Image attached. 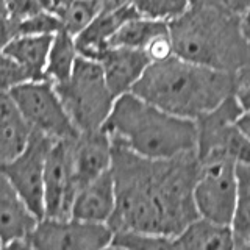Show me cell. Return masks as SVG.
<instances>
[{
  "instance_id": "obj_1",
  "label": "cell",
  "mask_w": 250,
  "mask_h": 250,
  "mask_svg": "<svg viewBox=\"0 0 250 250\" xmlns=\"http://www.w3.org/2000/svg\"><path fill=\"white\" fill-rule=\"evenodd\" d=\"M197 172L195 150L153 160L113 141L116 209L108 225L113 231L141 230L177 236L199 217L194 203Z\"/></svg>"
},
{
  "instance_id": "obj_2",
  "label": "cell",
  "mask_w": 250,
  "mask_h": 250,
  "mask_svg": "<svg viewBox=\"0 0 250 250\" xmlns=\"http://www.w3.org/2000/svg\"><path fill=\"white\" fill-rule=\"evenodd\" d=\"M233 80L234 74L172 55L150 62L131 92L164 111L197 121L231 96Z\"/></svg>"
},
{
  "instance_id": "obj_3",
  "label": "cell",
  "mask_w": 250,
  "mask_h": 250,
  "mask_svg": "<svg viewBox=\"0 0 250 250\" xmlns=\"http://www.w3.org/2000/svg\"><path fill=\"white\" fill-rule=\"evenodd\" d=\"M177 57L234 74L250 64V42L242 14L213 5H191L169 22Z\"/></svg>"
},
{
  "instance_id": "obj_4",
  "label": "cell",
  "mask_w": 250,
  "mask_h": 250,
  "mask_svg": "<svg viewBox=\"0 0 250 250\" xmlns=\"http://www.w3.org/2000/svg\"><path fill=\"white\" fill-rule=\"evenodd\" d=\"M104 128L114 143L161 160L197 148V124L164 111L133 92L117 97Z\"/></svg>"
},
{
  "instance_id": "obj_5",
  "label": "cell",
  "mask_w": 250,
  "mask_h": 250,
  "mask_svg": "<svg viewBox=\"0 0 250 250\" xmlns=\"http://www.w3.org/2000/svg\"><path fill=\"white\" fill-rule=\"evenodd\" d=\"M55 88L78 131L104 128L116 97L99 61L78 57L72 75Z\"/></svg>"
},
{
  "instance_id": "obj_6",
  "label": "cell",
  "mask_w": 250,
  "mask_h": 250,
  "mask_svg": "<svg viewBox=\"0 0 250 250\" xmlns=\"http://www.w3.org/2000/svg\"><path fill=\"white\" fill-rule=\"evenodd\" d=\"M236 167L238 163L229 156L199 158L194 185V203L199 216L230 225L238 194Z\"/></svg>"
},
{
  "instance_id": "obj_7",
  "label": "cell",
  "mask_w": 250,
  "mask_h": 250,
  "mask_svg": "<svg viewBox=\"0 0 250 250\" xmlns=\"http://www.w3.org/2000/svg\"><path fill=\"white\" fill-rule=\"evenodd\" d=\"M10 92L33 131L42 133L53 141L78 136L80 131L67 114L58 91L50 80L42 78L23 82Z\"/></svg>"
},
{
  "instance_id": "obj_8",
  "label": "cell",
  "mask_w": 250,
  "mask_h": 250,
  "mask_svg": "<svg viewBox=\"0 0 250 250\" xmlns=\"http://www.w3.org/2000/svg\"><path fill=\"white\" fill-rule=\"evenodd\" d=\"M242 106L236 97H227L221 105L200 116L197 124V158L213 155L229 156L239 163H250V141L238 127Z\"/></svg>"
},
{
  "instance_id": "obj_9",
  "label": "cell",
  "mask_w": 250,
  "mask_h": 250,
  "mask_svg": "<svg viewBox=\"0 0 250 250\" xmlns=\"http://www.w3.org/2000/svg\"><path fill=\"white\" fill-rule=\"evenodd\" d=\"M31 249L97 250L111 244L113 229L105 222L77 217H42L30 234Z\"/></svg>"
},
{
  "instance_id": "obj_10",
  "label": "cell",
  "mask_w": 250,
  "mask_h": 250,
  "mask_svg": "<svg viewBox=\"0 0 250 250\" xmlns=\"http://www.w3.org/2000/svg\"><path fill=\"white\" fill-rule=\"evenodd\" d=\"M53 143L52 138L33 131L27 147L16 158L0 166V170L41 219L44 217L45 161Z\"/></svg>"
},
{
  "instance_id": "obj_11",
  "label": "cell",
  "mask_w": 250,
  "mask_h": 250,
  "mask_svg": "<svg viewBox=\"0 0 250 250\" xmlns=\"http://www.w3.org/2000/svg\"><path fill=\"white\" fill-rule=\"evenodd\" d=\"M75 139V138H74ZM74 139H58L52 144L44 172V217H69L78 192L74 169Z\"/></svg>"
},
{
  "instance_id": "obj_12",
  "label": "cell",
  "mask_w": 250,
  "mask_h": 250,
  "mask_svg": "<svg viewBox=\"0 0 250 250\" xmlns=\"http://www.w3.org/2000/svg\"><path fill=\"white\" fill-rule=\"evenodd\" d=\"M41 217L28 207L19 191L0 170V242L11 247L14 242L25 241L36 229Z\"/></svg>"
},
{
  "instance_id": "obj_13",
  "label": "cell",
  "mask_w": 250,
  "mask_h": 250,
  "mask_svg": "<svg viewBox=\"0 0 250 250\" xmlns=\"http://www.w3.org/2000/svg\"><path fill=\"white\" fill-rule=\"evenodd\" d=\"M72 158L78 188L111 170L113 141L105 128L82 131L72 143Z\"/></svg>"
},
{
  "instance_id": "obj_14",
  "label": "cell",
  "mask_w": 250,
  "mask_h": 250,
  "mask_svg": "<svg viewBox=\"0 0 250 250\" xmlns=\"http://www.w3.org/2000/svg\"><path fill=\"white\" fill-rule=\"evenodd\" d=\"M141 16L135 5H125L117 10L100 11L82 33L75 36L77 50L80 57L99 61L109 49V41L125 22Z\"/></svg>"
},
{
  "instance_id": "obj_15",
  "label": "cell",
  "mask_w": 250,
  "mask_h": 250,
  "mask_svg": "<svg viewBox=\"0 0 250 250\" xmlns=\"http://www.w3.org/2000/svg\"><path fill=\"white\" fill-rule=\"evenodd\" d=\"M150 62L144 50L128 47H109L100 60L106 83L116 99L131 92Z\"/></svg>"
},
{
  "instance_id": "obj_16",
  "label": "cell",
  "mask_w": 250,
  "mask_h": 250,
  "mask_svg": "<svg viewBox=\"0 0 250 250\" xmlns=\"http://www.w3.org/2000/svg\"><path fill=\"white\" fill-rule=\"evenodd\" d=\"M114 209H116L114 178L111 170H108L78 189L72 205V214L70 216L89 222L108 224Z\"/></svg>"
},
{
  "instance_id": "obj_17",
  "label": "cell",
  "mask_w": 250,
  "mask_h": 250,
  "mask_svg": "<svg viewBox=\"0 0 250 250\" xmlns=\"http://www.w3.org/2000/svg\"><path fill=\"white\" fill-rule=\"evenodd\" d=\"M33 135L10 91H0V166L16 158Z\"/></svg>"
},
{
  "instance_id": "obj_18",
  "label": "cell",
  "mask_w": 250,
  "mask_h": 250,
  "mask_svg": "<svg viewBox=\"0 0 250 250\" xmlns=\"http://www.w3.org/2000/svg\"><path fill=\"white\" fill-rule=\"evenodd\" d=\"M174 249H236L231 227L207 217H195L174 236Z\"/></svg>"
},
{
  "instance_id": "obj_19",
  "label": "cell",
  "mask_w": 250,
  "mask_h": 250,
  "mask_svg": "<svg viewBox=\"0 0 250 250\" xmlns=\"http://www.w3.org/2000/svg\"><path fill=\"white\" fill-rule=\"evenodd\" d=\"M52 39L53 35H19L3 50L23 67L30 80H42Z\"/></svg>"
},
{
  "instance_id": "obj_20",
  "label": "cell",
  "mask_w": 250,
  "mask_h": 250,
  "mask_svg": "<svg viewBox=\"0 0 250 250\" xmlns=\"http://www.w3.org/2000/svg\"><path fill=\"white\" fill-rule=\"evenodd\" d=\"M78 57L80 55L77 50L75 36L61 28L58 33L53 35L52 39L49 58H47L45 78L53 84L66 82L74 72Z\"/></svg>"
},
{
  "instance_id": "obj_21",
  "label": "cell",
  "mask_w": 250,
  "mask_h": 250,
  "mask_svg": "<svg viewBox=\"0 0 250 250\" xmlns=\"http://www.w3.org/2000/svg\"><path fill=\"white\" fill-rule=\"evenodd\" d=\"M167 31H170L169 22L136 16L116 31V35L109 41V47H128V49L144 50L152 39Z\"/></svg>"
},
{
  "instance_id": "obj_22",
  "label": "cell",
  "mask_w": 250,
  "mask_h": 250,
  "mask_svg": "<svg viewBox=\"0 0 250 250\" xmlns=\"http://www.w3.org/2000/svg\"><path fill=\"white\" fill-rule=\"evenodd\" d=\"M236 205L231 217V231L236 249H250V163H239Z\"/></svg>"
},
{
  "instance_id": "obj_23",
  "label": "cell",
  "mask_w": 250,
  "mask_h": 250,
  "mask_svg": "<svg viewBox=\"0 0 250 250\" xmlns=\"http://www.w3.org/2000/svg\"><path fill=\"white\" fill-rule=\"evenodd\" d=\"M102 11L96 0H62L52 11L61 22L62 30L77 36L89 25Z\"/></svg>"
},
{
  "instance_id": "obj_24",
  "label": "cell",
  "mask_w": 250,
  "mask_h": 250,
  "mask_svg": "<svg viewBox=\"0 0 250 250\" xmlns=\"http://www.w3.org/2000/svg\"><path fill=\"white\" fill-rule=\"evenodd\" d=\"M109 247L133 250L174 249V238L167 236V234H158L141 230H114Z\"/></svg>"
},
{
  "instance_id": "obj_25",
  "label": "cell",
  "mask_w": 250,
  "mask_h": 250,
  "mask_svg": "<svg viewBox=\"0 0 250 250\" xmlns=\"http://www.w3.org/2000/svg\"><path fill=\"white\" fill-rule=\"evenodd\" d=\"M138 13L144 18L170 22L191 6V0H133Z\"/></svg>"
},
{
  "instance_id": "obj_26",
  "label": "cell",
  "mask_w": 250,
  "mask_h": 250,
  "mask_svg": "<svg viewBox=\"0 0 250 250\" xmlns=\"http://www.w3.org/2000/svg\"><path fill=\"white\" fill-rule=\"evenodd\" d=\"M61 22L53 13L42 10L16 21V31L19 35H55L61 30Z\"/></svg>"
},
{
  "instance_id": "obj_27",
  "label": "cell",
  "mask_w": 250,
  "mask_h": 250,
  "mask_svg": "<svg viewBox=\"0 0 250 250\" xmlns=\"http://www.w3.org/2000/svg\"><path fill=\"white\" fill-rule=\"evenodd\" d=\"M30 77L23 67L5 50H0V91H11Z\"/></svg>"
},
{
  "instance_id": "obj_28",
  "label": "cell",
  "mask_w": 250,
  "mask_h": 250,
  "mask_svg": "<svg viewBox=\"0 0 250 250\" xmlns=\"http://www.w3.org/2000/svg\"><path fill=\"white\" fill-rule=\"evenodd\" d=\"M233 96L236 97L244 111H250V64L234 72Z\"/></svg>"
},
{
  "instance_id": "obj_29",
  "label": "cell",
  "mask_w": 250,
  "mask_h": 250,
  "mask_svg": "<svg viewBox=\"0 0 250 250\" xmlns=\"http://www.w3.org/2000/svg\"><path fill=\"white\" fill-rule=\"evenodd\" d=\"M144 52L147 53V57L150 58L152 62L155 61H163L170 58L174 53V44H172V38H170V31L167 33H163L160 36H156L152 39L150 44H148Z\"/></svg>"
},
{
  "instance_id": "obj_30",
  "label": "cell",
  "mask_w": 250,
  "mask_h": 250,
  "mask_svg": "<svg viewBox=\"0 0 250 250\" xmlns=\"http://www.w3.org/2000/svg\"><path fill=\"white\" fill-rule=\"evenodd\" d=\"M5 5H6V11L16 21L28 18V16L44 10L41 0H5Z\"/></svg>"
},
{
  "instance_id": "obj_31",
  "label": "cell",
  "mask_w": 250,
  "mask_h": 250,
  "mask_svg": "<svg viewBox=\"0 0 250 250\" xmlns=\"http://www.w3.org/2000/svg\"><path fill=\"white\" fill-rule=\"evenodd\" d=\"M18 36L16 31V19L6 10L0 11V50L10 44L13 39Z\"/></svg>"
},
{
  "instance_id": "obj_32",
  "label": "cell",
  "mask_w": 250,
  "mask_h": 250,
  "mask_svg": "<svg viewBox=\"0 0 250 250\" xmlns=\"http://www.w3.org/2000/svg\"><path fill=\"white\" fill-rule=\"evenodd\" d=\"M96 2L102 6V11H109V10H117L125 5L133 3V0H96Z\"/></svg>"
},
{
  "instance_id": "obj_33",
  "label": "cell",
  "mask_w": 250,
  "mask_h": 250,
  "mask_svg": "<svg viewBox=\"0 0 250 250\" xmlns=\"http://www.w3.org/2000/svg\"><path fill=\"white\" fill-rule=\"evenodd\" d=\"M238 127L241 128V131L247 136V139L250 141V111H242V114L238 117Z\"/></svg>"
},
{
  "instance_id": "obj_34",
  "label": "cell",
  "mask_w": 250,
  "mask_h": 250,
  "mask_svg": "<svg viewBox=\"0 0 250 250\" xmlns=\"http://www.w3.org/2000/svg\"><path fill=\"white\" fill-rule=\"evenodd\" d=\"M242 28H244V33L250 42V8L242 14Z\"/></svg>"
},
{
  "instance_id": "obj_35",
  "label": "cell",
  "mask_w": 250,
  "mask_h": 250,
  "mask_svg": "<svg viewBox=\"0 0 250 250\" xmlns=\"http://www.w3.org/2000/svg\"><path fill=\"white\" fill-rule=\"evenodd\" d=\"M61 2H62V0H41V3H42V6H44V10L50 11V13L55 10V6L60 5Z\"/></svg>"
},
{
  "instance_id": "obj_36",
  "label": "cell",
  "mask_w": 250,
  "mask_h": 250,
  "mask_svg": "<svg viewBox=\"0 0 250 250\" xmlns=\"http://www.w3.org/2000/svg\"><path fill=\"white\" fill-rule=\"evenodd\" d=\"M6 10V5H5V0H0V11Z\"/></svg>"
},
{
  "instance_id": "obj_37",
  "label": "cell",
  "mask_w": 250,
  "mask_h": 250,
  "mask_svg": "<svg viewBox=\"0 0 250 250\" xmlns=\"http://www.w3.org/2000/svg\"><path fill=\"white\" fill-rule=\"evenodd\" d=\"M0 247H2V242H0Z\"/></svg>"
}]
</instances>
